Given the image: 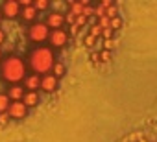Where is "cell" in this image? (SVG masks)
Masks as SVG:
<instances>
[{"label":"cell","mask_w":157,"mask_h":142,"mask_svg":"<svg viewBox=\"0 0 157 142\" xmlns=\"http://www.w3.org/2000/svg\"><path fill=\"white\" fill-rule=\"evenodd\" d=\"M54 50L48 48V46H37L35 50H32L30 57H28V65L32 68L33 74H50L52 68L56 65L54 61Z\"/></svg>","instance_id":"6da1fadb"},{"label":"cell","mask_w":157,"mask_h":142,"mask_svg":"<svg viewBox=\"0 0 157 142\" xmlns=\"http://www.w3.org/2000/svg\"><path fill=\"white\" fill-rule=\"evenodd\" d=\"M0 74H2L4 81H8L11 85H17L19 81L24 80V74H26L24 59L19 57V55H8L0 63Z\"/></svg>","instance_id":"7a4b0ae2"},{"label":"cell","mask_w":157,"mask_h":142,"mask_svg":"<svg viewBox=\"0 0 157 142\" xmlns=\"http://www.w3.org/2000/svg\"><path fill=\"white\" fill-rule=\"evenodd\" d=\"M28 35L33 43H43L50 37V28L46 26V22H33L28 30Z\"/></svg>","instance_id":"3957f363"},{"label":"cell","mask_w":157,"mask_h":142,"mask_svg":"<svg viewBox=\"0 0 157 142\" xmlns=\"http://www.w3.org/2000/svg\"><path fill=\"white\" fill-rule=\"evenodd\" d=\"M21 4L15 2V0H8V2L2 4V8H0V13H2V17H8V19H15L21 15Z\"/></svg>","instance_id":"277c9868"},{"label":"cell","mask_w":157,"mask_h":142,"mask_svg":"<svg viewBox=\"0 0 157 142\" xmlns=\"http://www.w3.org/2000/svg\"><path fill=\"white\" fill-rule=\"evenodd\" d=\"M48 41H50V44L54 46V48H61V46H65L67 44V41H68V33L61 28V30H50V37H48Z\"/></svg>","instance_id":"5b68a950"},{"label":"cell","mask_w":157,"mask_h":142,"mask_svg":"<svg viewBox=\"0 0 157 142\" xmlns=\"http://www.w3.org/2000/svg\"><path fill=\"white\" fill-rule=\"evenodd\" d=\"M8 114L11 118H26L28 114V107L24 105V102H11L10 103V109H8Z\"/></svg>","instance_id":"8992f818"},{"label":"cell","mask_w":157,"mask_h":142,"mask_svg":"<svg viewBox=\"0 0 157 142\" xmlns=\"http://www.w3.org/2000/svg\"><path fill=\"white\" fill-rule=\"evenodd\" d=\"M63 22H65V13H61V11H54L46 19V26L52 28V30H61Z\"/></svg>","instance_id":"52a82bcc"},{"label":"cell","mask_w":157,"mask_h":142,"mask_svg":"<svg viewBox=\"0 0 157 142\" xmlns=\"http://www.w3.org/2000/svg\"><path fill=\"white\" fill-rule=\"evenodd\" d=\"M41 89L44 92H54L57 89V78L54 74H44L41 76Z\"/></svg>","instance_id":"ba28073f"},{"label":"cell","mask_w":157,"mask_h":142,"mask_svg":"<svg viewBox=\"0 0 157 142\" xmlns=\"http://www.w3.org/2000/svg\"><path fill=\"white\" fill-rule=\"evenodd\" d=\"M24 87H26L28 91H35V92H37V89H41V76H37V74H28V76L24 78Z\"/></svg>","instance_id":"9c48e42d"},{"label":"cell","mask_w":157,"mask_h":142,"mask_svg":"<svg viewBox=\"0 0 157 142\" xmlns=\"http://www.w3.org/2000/svg\"><path fill=\"white\" fill-rule=\"evenodd\" d=\"M6 94H8V98H10L11 102H21V100L24 98V87H21V85H11Z\"/></svg>","instance_id":"30bf717a"},{"label":"cell","mask_w":157,"mask_h":142,"mask_svg":"<svg viewBox=\"0 0 157 142\" xmlns=\"http://www.w3.org/2000/svg\"><path fill=\"white\" fill-rule=\"evenodd\" d=\"M22 102H24V105H26L28 109H30V107H35V105L39 103V92H35V91H26Z\"/></svg>","instance_id":"8fae6325"},{"label":"cell","mask_w":157,"mask_h":142,"mask_svg":"<svg viewBox=\"0 0 157 142\" xmlns=\"http://www.w3.org/2000/svg\"><path fill=\"white\" fill-rule=\"evenodd\" d=\"M21 17H22L24 21H33V19L37 17V9H35L33 6H30V8H22V9H21Z\"/></svg>","instance_id":"7c38bea8"},{"label":"cell","mask_w":157,"mask_h":142,"mask_svg":"<svg viewBox=\"0 0 157 142\" xmlns=\"http://www.w3.org/2000/svg\"><path fill=\"white\" fill-rule=\"evenodd\" d=\"M50 74H54L57 80H59V78H63V76H65V65L56 61V65H54V68H52V72H50Z\"/></svg>","instance_id":"4fadbf2b"},{"label":"cell","mask_w":157,"mask_h":142,"mask_svg":"<svg viewBox=\"0 0 157 142\" xmlns=\"http://www.w3.org/2000/svg\"><path fill=\"white\" fill-rule=\"evenodd\" d=\"M10 98H8V94H0V113H8V109H10Z\"/></svg>","instance_id":"5bb4252c"},{"label":"cell","mask_w":157,"mask_h":142,"mask_svg":"<svg viewBox=\"0 0 157 142\" xmlns=\"http://www.w3.org/2000/svg\"><path fill=\"white\" fill-rule=\"evenodd\" d=\"M118 46V39H107V41H104V50H107V52H113L115 48Z\"/></svg>","instance_id":"9a60e30c"},{"label":"cell","mask_w":157,"mask_h":142,"mask_svg":"<svg viewBox=\"0 0 157 142\" xmlns=\"http://www.w3.org/2000/svg\"><path fill=\"white\" fill-rule=\"evenodd\" d=\"M70 13H74V15H83L82 2H70Z\"/></svg>","instance_id":"2e32d148"},{"label":"cell","mask_w":157,"mask_h":142,"mask_svg":"<svg viewBox=\"0 0 157 142\" xmlns=\"http://www.w3.org/2000/svg\"><path fill=\"white\" fill-rule=\"evenodd\" d=\"M105 17H107V19H115V17H118V6L113 4L111 8H107V9H105Z\"/></svg>","instance_id":"e0dca14e"},{"label":"cell","mask_w":157,"mask_h":142,"mask_svg":"<svg viewBox=\"0 0 157 142\" xmlns=\"http://www.w3.org/2000/svg\"><path fill=\"white\" fill-rule=\"evenodd\" d=\"M48 2H46V0H35V2H33V8L37 9V11H41V9H48Z\"/></svg>","instance_id":"ac0fdd59"},{"label":"cell","mask_w":157,"mask_h":142,"mask_svg":"<svg viewBox=\"0 0 157 142\" xmlns=\"http://www.w3.org/2000/svg\"><path fill=\"white\" fill-rule=\"evenodd\" d=\"M89 35H93V37H96V39H98V37H102V28H100L98 24H93V26H91Z\"/></svg>","instance_id":"d6986e66"},{"label":"cell","mask_w":157,"mask_h":142,"mask_svg":"<svg viewBox=\"0 0 157 142\" xmlns=\"http://www.w3.org/2000/svg\"><path fill=\"white\" fill-rule=\"evenodd\" d=\"M98 26H100L102 30H105V28H111V19H107V17H102V19H98Z\"/></svg>","instance_id":"ffe728a7"},{"label":"cell","mask_w":157,"mask_h":142,"mask_svg":"<svg viewBox=\"0 0 157 142\" xmlns=\"http://www.w3.org/2000/svg\"><path fill=\"white\" fill-rule=\"evenodd\" d=\"M122 28V19L120 17H115V19H111V30H120Z\"/></svg>","instance_id":"44dd1931"},{"label":"cell","mask_w":157,"mask_h":142,"mask_svg":"<svg viewBox=\"0 0 157 142\" xmlns=\"http://www.w3.org/2000/svg\"><path fill=\"white\" fill-rule=\"evenodd\" d=\"M113 33H115V30H111V28H105V30H102V37H104V41H107V39H113Z\"/></svg>","instance_id":"7402d4cb"},{"label":"cell","mask_w":157,"mask_h":142,"mask_svg":"<svg viewBox=\"0 0 157 142\" xmlns=\"http://www.w3.org/2000/svg\"><path fill=\"white\" fill-rule=\"evenodd\" d=\"M111 52H107V50H102L100 52V61H104V63H107V61H111Z\"/></svg>","instance_id":"603a6c76"},{"label":"cell","mask_w":157,"mask_h":142,"mask_svg":"<svg viewBox=\"0 0 157 142\" xmlns=\"http://www.w3.org/2000/svg\"><path fill=\"white\" fill-rule=\"evenodd\" d=\"M85 24H87V17H85V15H78V17H76V26H78V28H80V26H85Z\"/></svg>","instance_id":"cb8c5ba5"},{"label":"cell","mask_w":157,"mask_h":142,"mask_svg":"<svg viewBox=\"0 0 157 142\" xmlns=\"http://www.w3.org/2000/svg\"><path fill=\"white\" fill-rule=\"evenodd\" d=\"M94 15H96L98 19H102V17H105V8H102V6L98 4V6L94 8Z\"/></svg>","instance_id":"d4e9b609"},{"label":"cell","mask_w":157,"mask_h":142,"mask_svg":"<svg viewBox=\"0 0 157 142\" xmlns=\"http://www.w3.org/2000/svg\"><path fill=\"white\" fill-rule=\"evenodd\" d=\"M76 17H78V15H74V13H67V15H65V21H67L70 26H74V24H76Z\"/></svg>","instance_id":"484cf974"},{"label":"cell","mask_w":157,"mask_h":142,"mask_svg":"<svg viewBox=\"0 0 157 142\" xmlns=\"http://www.w3.org/2000/svg\"><path fill=\"white\" fill-rule=\"evenodd\" d=\"M96 41H98L96 37H93V35H87V37H85V46H89V48H91V46H94V44H96Z\"/></svg>","instance_id":"4316f807"},{"label":"cell","mask_w":157,"mask_h":142,"mask_svg":"<svg viewBox=\"0 0 157 142\" xmlns=\"http://www.w3.org/2000/svg\"><path fill=\"white\" fill-rule=\"evenodd\" d=\"M10 122V114L8 113H0V125H6Z\"/></svg>","instance_id":"83f0119b"},{"label":"cell","mask_w":157,"mask_h":142,"mask_svg":"<svg viewBox=\"0 0 157 142\" xmlns=\"http://www.w3.org/2000/svg\"><path fill=\"white\" fill-rule=\"evenodd\" d=\"M83 15L89 19L91 15H94V8H93V6H87V8H83Z\"/></svg>","instance_id":"f1b7e54d"},{"label":"cell","mask_w":157,"mask_h":142,"mask_svg":"<svg viewBox=\"0 0 157 142\" xmlns=\"http://www.w3.org/2000/svg\"><path fill=\"white\" fill-rule=\"evenodd\" d=\"M100 6L107 9V8H111V6H113V2H111V0H104V2H100Z\"/></svg>","instance_id":"f546056e"},{"label":"cell","mask_w":157,"mask_h":142,"mask_svg":"<svg viewBox=\"0 0 157 142\" xmlns=\"http://www.w3.org/2000/svg\"><path fill=\"white\" fill-rule=\"evenodd\" d=\"M70 33H72V35H76V33H78V26H76V24H74V26H70Z\"/></svg>","instance_id":"4dcf8cb0"},{"label":"cell","mask_w":157,"mask_h":142,"mask_svg":"<svg viewBox=\"0 0 157 142\" xmlns=\"http://www.w3.org/2000/svg\"><path fill=\"white\" fill-rule=\"evenodd\" d=\"M4 39H6V33H4L2 30H0V44H2V43H4Z\"/></svg>","instance_id":"1f68e13d"},{"label":"cell","mask_w":157,"mask_h":142,"mask_svg":"<svg viewBox=\"0 0 157 142\" xmlns=\"http://www.w3.org/2000/svg\"><path fill=\"white\" fill-rule=\"evenodd\" d=\"M0 63H2V50H0Z\"/></svg>","instance_id":"d6a6232c"},{"label":"cell","mask_w":157,"mask_h":142,"mask_svg":"<svg viewBox=\"0 0 157 142\" xmlns=\"http://www.w3.org/2000/svg\"><path fill=\"white\" fill-rule=\"evenodd\" d=\"M139 142H148V140H146V138H142V140H139Z\"/></svg>","instance_id":"836d02e7"},{"label":"cell","mask_w":157,"mask_h":142,"mask_svg":"<svg viewBox=\"0 0 157 142\" xmlns=\"http://www.w3.org/2000/svg\"><path fill=\"white\" fill-rule=\"evenodd\" d=\"M0 22H2V13H0Z\"/></svg>","instance_id":"e575fe53"}]
</instances>
